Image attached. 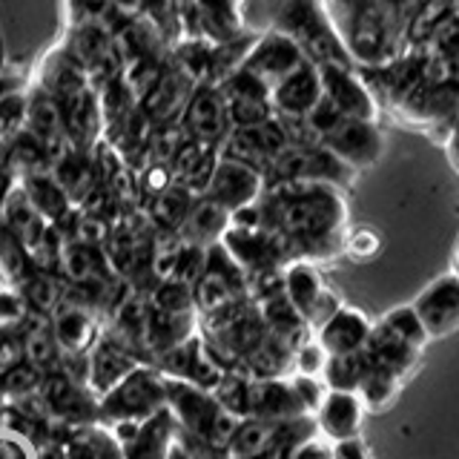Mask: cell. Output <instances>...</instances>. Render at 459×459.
Listing matches in <instances>:
<instances>
[{"label":"cell","instance_id":"cell-5","mask_svg":"<svg viewBox=\"0 0 459 459\" xmlns=\"http://www.w3.org/2000/svg\"><path fill=\"white\" fill-rule=\"evenodd\" d=\"M150 365H155L167 379L195 385V387H201V391H212V387L224 379V373L230 370V365L204 339V333L186 339V342L176 344V348H169L164 353H158Z\"/></svg>","mask_w":459,"mask_h":459},{"label":"cell","instance_id":"cell-17","mask_svg":"<svg viewBox=\"0 0 459 459\" xmlns=\"http://www.w3.org/2000/svg\"><path fill=\"white\" fill-rule=\"evenodd\" d=\"M373 322L362 310H356L351 305H342L333 316L313 330L316 342L322 344L327 356H356L368 348Z\"/></svg>","mask_w":459,"mask_h":459},{"label":"cell","instance_id":"cell-25","mask_svg":"<svg viewBox=\"0 0 459 459\" xmlns=\"http://www.w3.org/2000/svg\"><path fill=\"white\" fill-rule=\"evenodd\" d=\"M215 161H219V147H212V143H204V141L186 138V143L169 161V176L176 184H181L190 193L201 195V193H204L207 181H210V176H212Z\"/></svg>","mask_w":459,"mask_h":459},{"label":"cell","instance_id":"cell-34","mask_svg":"<svg viewBox=\"0 0 459 459\" xmlns=\"http://www.w3.org/2000/svg\"><path fill=\"white\" fill-rule=\"evenodd\" d=\"M377 325L385 327L387 333H394L396 339L413 344V348H416V351H422V353H425V348L430 344V339H428V333H425V327H422V322H420V316H416V310L411 307V301H408V305H399V307H394V310H387Z\"/></svg>","mask_w":459,"mask_h":459},{"label":"cell","instance_id":"cell-35","mask_svg":"<svg viewBox=\"0 0 459 459\" xmlns=\"http://www.w3.org/2000/svg\"><path fill=\"white\" fill-rule=\"evenodd\" d=\"M287 0H236V18L241 32L264 35L276 23Z\"/></svg>","mask_w":459,"mask_h":459},{"label":"cell","instance_id":"cell-20","mask_svg":"<svg viewBox=\"0 0 459 459\" xmlns=\"http://www.w3.org/2000/svg\"><path fill=\"white\" fill-rule=\"evenodd\" d=\"M255 420L270 422H290L307 416L293 391L290 377L281 379H250V413Z\"/></svg>","mask_w":459,"mask_h":459},{"label":"cell","instance_id":"cell-11","mask_svg":"<svg viewBox=\"0 0 459 459\" xmlns=\"http://www.w3.org/2000/svg\"><path fill=\"white\" fill-rule=\"evenodd\" d=\"M411 307L420 316L430 342L454 336L459 330V276L445 273V276L434 279L411 301Z\"/></svg>","mask_w":459,"mask_h":459},{"label":"cell","instance_id":"cell-3","mask_svg":"<svg viewBox=\"0 0 459 459\" xmlns=\"http://www.w3.org/2000/svg\"><path fill=\"white\" fill-rule=\"evenodd\" d=\"M270 32L287 35L301 49L305 61L316 66H348L344 43L316 6V0H287Z\"/></svg>","mask_w":459,"mask_h":459},{"label":"cell","instance_id":"cell-6","mask_svg":"<svg viewBox=\"0 0 459 459\" xmlns=\"http://www.w3.org/2000/svg\"><path fill=\"white\" fill-rule=\"evenodd\" d=\"M49 327L57 342V351H61V359H83L104 336L100 316L90 305H83L81 299L72 296L69 287L61 305L49 313Z\"/></svg>","mask_w":459,"mask_h":459},{"label":"cell","instance_id":"cell-30","mask_svg":"<svg viewBox=\"0 0 459 459\" xmlns=\"http://www.w3.org/2000/svg\"><path fill=\"white\" fill-rule=\"evenodd\" d=\"M402 385L405 382H402L396 373H391L377 362H370L368 353H365V370H362V379H359V385H356V396L362 399L365 411H370V413L387 411L394 405V399L399 396Z\"/></svg>","mask_w":459,"mask_h":459},{"label":"cell","instance_id":"cell-13","mask_svg":"<svg viewBox=\"0 0 459 459\" xmlns=\"http://www.w3.org/2000/svg\"><path fill=\"white\" fill-rule=\"evenodd\" d=\"M301 64H305V55H301V49L290 38L281 32H264L250 43V49L241 61V69L255 75L262 83L273 86L284 75H290L293 69H299Z\"/></svg>","mask_w":459,"mask_h":459},{"label":"cell","instance_id":"cell-21","mask_svg":"<svg viewBox=\"0 0 459 459\" xmlns=\"http://www.w3.org/2000/svg\"><path fill=\"white\" fill-rule=\"evenodd\" d=\"M322 72V95L333 104L344 118L373 121V100L368 86L348 66H319Z\"/></svg>","mask_w":459,"mask_h":459},{"label":"cell","instance_id":"cell-2","mask_svg":"<svg viewBox=\"0 0 459 459\" xmlns=\"http://www.w3.org/2000/svg\"><path fill=\"white\" fill-rule=\"evenodd\" d=\"M167 411V379L150 362H141L98 399V422H147L150 416Z\"/></svg>","mask_w":459,"mask_h":459},{"label":"cell","instance_id":"cell-29","mask_svg":"<svg viewBox=\"0 0 459 459\" xmlns=\"http://www.w3.org/2000/svg\"><path fill=\"white\" fill-rule=\"evenodd\" d=\"M21 333V348H23V362L38 368L40 373H49L61 362V351L52 336L49 316L29 313V319L18 327Z\"/></svg>","mask_w":459,"mask_h":459},{"label":"cell","instance_id":"cell-22","mask_svg":"<svg viewBox=\"0 0 459 459\" xmlns=\"http://www.w3.org/2000/svg\"><path fill=\"white\" fill-rule=\"evenodd\" d=\"M18 184L23 186L26 198L32 201V207L40 212V219L47 224L64 227L69 221V215L75 212V204L69 201L64 186L55 181V176L49 169H38V172L18 176Z\"/></svg>","mask_w":459,"mask_h":459},{"label":"cell","instance_id":"cell-31","mask_svg":"<svg viewBox=\"0 0 459 459\" xmlns=\"http://www.w3.org/2000/svg\"><path fill=\"white\" fill-rule=\"evenodd\" d=\"M18 290L26 299L29 313L49 316L57 305H61V299L66 293V281L57 276V273L32 270V273H29V279L18 287Z\"/></svg>","mask_w":459,"mask_h":459},{"label":"cell","instance_id":"cell-15","mask_svg":"<svg viewBox=\"0 0 459 459\" xmlns=\"http://www.w3.org/2000/svg\"><path fill=\"white\" fill-rule=\"evenodd\" d=\"M57 104H61L66 141L75 150L95 152V143H100V133H104V115H100V100L95 86H83V90L66 95Z\"/></svg>","mask_w":459,"mask_h":459},{"label":"cell","instance_id":"cell-1","mask_svg":"<svg viewBox=\"0 0 459 459\" xmlns=\"http://www.w3.org/2000/svg\"><path fill=\"white\" fill-rule=\"evenodd\" d=\"M258 210H262V227L284 244L290 262L305 258L319 264L342 255L348 204L339 186L299 181L267 184Z\"/></svg>","mask_w":459,"mask_h":459},{"label":"cell","instance_id":"cell-10","mask_svg":"<svg viewBox=\"0 0 459 459\" xmlns=\"http://www.w3.org/2000/svg\"><path fill=\"white\" fill-rule=\"evenodd\" d=\"M319 143L353 172L373 167L385 150V138L379 133V126L362 118H342Z\"/></svg>","mask_w":459,"mask_h":459},{"label":"cell","instance_id":"cell-45","mask_svg":"<svg viewBox=\"0 0 459 459\" xmlns=\"http://www.w3.org/2000/svg\"><path fill=\"white\" fill-rule=\"evenodd\" d=\"M121 459H124V456H121Z\"/></svg>","mask_w":459,"mask_h":459},{"label":"cell","instance_id":"cell-44","mask_svg":"<svg viewBox=\"0 0 459 459\" xmlns=\"http://www.w3.org/2000/svg\"><path fill=\"white\" fill-rule=\"evenodd\" d=\"M0 64H4V49H0Z\"/></svg>","mask_w":459,"mask_h":459},{"label":"cell","instance_id":"cell-12","mask_svg":"<svg viewBox=\"0 0 459 459\" xmlns=\"http://www.w3.org/2000/svg\"><path fill=\"white\" fill-rule=\"evenodd\" d=\"M181 126L193 141H204L219 147L230 133V115L219 86L195 83V90L186 98V107L181 112Z\"/></svg>","mask_w":459,"mask_h":459},{"label":"cell","instance_id":"cell-4","mask_svg":"<svg viewBox=\"0 0 459 459\" xmlns=\"http://www.w3.org/2000/svg\"><path fill=\"white\" fill-rule=\"evenodd\" d=\"M281 293L293 310L307 322L310 330L319 327L327 316H333L344 301L325 284L319 267L305 258H293L281 270Z\"/></svg>","mask_w":459,"mask_h":459},{"label":"cell","instance_id":"cell-18","mask_svg":"<svg viewBox=\"0 0 459 459\" xmlns=\"http://www.w3.org/2000/svg\"><path fill=\"white\" fill-rule=\"evenodd\" d=\"M141 365L135 353H129L124 344H118L109 336H100L95 348L86 353L83 362V385L90 387V394L100 399L107 391H112L129 370Z\"/></svg>","mask_w":459,"mask_h":459},{"label":"cell","instance_id":"cell-16","mask_svg":"<svg viewBox=\"0 0 459 459\" xmlns=\"http://www.w3.org/2000/svg\"><path fill=\"white\" fill-rule=\"evenodd\" d=\"M322 100V72L316 64L305 61L290 75L270 86V107L281 118H305Z\"/></svg>","mask_w":459,"mask_h":459},{"label":"cell","instance_id":"cell-19","mask_svg":"<svg viewBox=\"0 0 459 459\" xmlns=\"http://www.w3.org/2000/svg\"><path fill=\"white\" fill-rule=\"evenodd\" d=\"M195 90V83L184 75L178 66L164 64L152 86L141 98V112L147 115L152 124H167V121H178L181 112L186 107V98Z\"/></svg>","mask_w":459,"mask_h":459},{"label":"cell","instance_id":"cell-43","mask_svg":"<svg viewBox=\"0 0 459 459\" xmlns=\"http://www.w3.org/2000/svg\"><path fill=\"white\" fill-rule=\"evenodd\" d=\"M451 273H456V276H459V244H456V253H454V270Z\"/></svg>","mask_w":459,"mask_h":459},{"label":"cell","instance_id":"cell-23","mask_svg":"<svg viewBox=\"0 0 459 459\" xmlns=\"http://www.w3.org/2000/svg\"><path fill=\"white\" fill-rule=\"evenodd\" d=\"M0 224H6L12 233L26 244L29 255H32V250L43 238H47V233L52 230V224L43 221L40 212L32 207V201L26 198L18 178H14V184L9 186L6 198L0 201Z\"/></svg>","mask_w":459,"mask_h":459},{"label":"cell","instance_id":"cell-26","mask_svg":"<svg viewBox=\"0 0 459 459\" xmlns=\"http://www.w3.org/2000/svg\"><path fill=\"white\" fill-rule=\"evenodd\" d=\"M230 227V210H224L219 201L207 195H195L190 212L178 230V236L186 244H198V247H212L219 244Z\"/></svg>","mask_w":459,"mask_h":459},{"label":"cell","instance_id":"cell-36","mask_svg":"<svg viewBox=\"0 0 459 459\" xmlns=\"http://www.w3.org/2000/svg\"><path fill=\"white\" fill-rule=\"evenodd\" d=\"M379 250H382V238L377 230H370V227L344 230L342 255H348L351 262H370V258L379 255Z\"/></svg>","mask_w":459,"mask_h":459},{"label":"cell","instance_id":"cell-24","mask_svg":"<svg viewBox=\"0 0 459 459\" xmlns=\"http://www.w3.org/2000/svg\"><path fill=\"white\" fill-rule=\"evenodd\" d=\"M23 126L35 138H40L43 143H47L49 152L55 147H61V143H69L66 135H64L61 104H57L55 95H49L38 83H32L26 90V118H23Z\"/></svg>","mask_w":459,"mask_h":459},{"label":"cell","instance_id":"cell-39","mask_svg":"<svg viewBox=\"0 0 459 459\" xmlns=\"http://www.w3.org/2000/svg\"><path fill=\"white\" fill-rule=\"evenodd\" d=\"M0 459H35V442L21 430L0 425Z\"/></svg>","mask_w":459,"mask_h":459},{"label":"cell","instance_id":"cell-8","mask_svg":"<svg viewBox=\"0 0 459 459\" xmlns=\"http://www.w3.org/2000/svg\"><path fill=\"white\" fill-rule=\"evenodd\" d=\"M167 413L181 434L207 442L227 411L215 402L210 391H201V387L178 379H167Z\"/></svg>","mask_w":459,"mask_h":459},{"label":"cell","instance_id":"cell-28","mask_svg":"<svg viewBox=\"0 0 459 459\" xmlns=\"http://www.w3.org/2000/svg\"><path fill=\"white\" fill-rule=\"evenodd\" d=\"M35 83L43 86V90H47L49 95H55L57 100H64L66 95L83 90V86H92L90 78H86V72L72 61L64 47H55L43 55Z\"/></svg>","mask_w":459,"mask_h":459},{"label":"cell","instance_id":"cell-38","mask_svg":"<svg viewBox=\"0 0 459 459\" xmlns=\"http://www.w3.org/2000/svg\"><path fill=\"white\" fill-rule=\"evenodd\" d=\"M29 319V305L18 287L0 284V327L18 330Z\"/></svg>","mask_w":459,"mask_h":459},{"label":"cell","instance_id":"cell-27","mask_svg":"<svg viewBox=\"0 0 459 459\" xmlns=\"http://www.w3.org/2000/svg\"><path fill=\"white\" fill-rule=\"evenodd\" d=\"M365 353H368L370 362H377V365L387 368L391 373H396L402 382H405L411 373L420 368V359H422V351H416L413 344L396 339L394 333H387V330L379 327L377 322H373Z\"/></svg>","mask_w":459,"mask_h":459},{"label":"cell","instance_id":"cell-33","mask_svg":"<svg viewBox=\"0 0 459 459\" xmlns=\"http://www.w3.org/2000/svg\"><path fill=\"white\" fill-rule=\"evenodd\" d=\"M32 270L38 267L32 264V255H29L26 244L6 224H0V284L21 287Z\"/></svg>","mask_w":459,"mask_h":459},{"label":"cell","instance_id":"cell-32","mask_svg":"<svg viewBox=\"0 0 459 459\" xmlns=\"http://www.w3.org/2000/svg\"><path fill=\"white\" fill-rule=\"evenodd\" d=\"M193 201H195V193H190L186 186L172 181L158 195H152L150 215L158 227L167 230V233H178L184 219H186V212H190V207H193Z\"/></svg>","mask_w":459,"mask_h":459},{"label":"cell","instance_id":"cell-9","mask_svg":"<svg viewBox=\"0 0 459 459\" xmlns=\"http://www.w3.org/2000/svg\"><path fill=\"white\" fill-rule=\"evenodd\" d=\"M287 147H290V138H287L281 121L273 115V118L264 124L230 129L227 138L219 143V152L267 172V167L276 161Z\"/></svg>","mask_w":459,"mask_h":459},{"label":"cell","instance_id":"cell-37","mask_svg":"<svg viewBox=\"0 0 459 459\" xmlns=\"http://www.w3.org/2000/svg\"><path fill=\"white\" fill-rule=\"evenodd\" d=\"M325 365H327V353H325L322 344L316 342V336L305 339V342H301L299 348L293 351V373H299V377L322 379Z\"/></svg>","mask_w":459,"mask_h":459},{"label":"cell","instance_id":"cell-40","mask_svg":"<svg viewBox=\"0 0 459 459\" xmlns=\"http://www.w3.org/2000/svg\"><path fill=\"white\" fill-rule=\"evenodd\" d=\"M21 362H23L21 333L14 327H0V379Z\"/></svg>","mask_w":459,"mask_h":459},{"label":"cell","instance_id":"cell-14","mask_svg":"<svg viewBox=\"0 0 459 459\" xmlns=\"http://www.w3.org/2000/svg\"><path fill=\"white\" fill-rule=\"evenodd\" d=\"M365 405L353 391H330L322 396L319 408L313 413L316 434L325 437L327 442L342 445V442H359L362 437V422H365Z\"/></svg>","mask_w":459,"mask_h":459},{"label":"cell","instance_id":"cell-7","mask_svg":"<svg viewBox=\"0 0 459 459\" xmlns=\"http://www.w3.org/2000/svg\"><path fill=\"white\" fill-rule=\"evenodd\" d=\"M264 186H267V178H264L262 169H255L250 164L236 161V158H227L219 152V161H215L212 176H210L201 195L219 201V204L233 215L244 207L258 204L264 195Z\"/></svg>","mask_w":459,"mask_h":459},{"label":"cell","instance_id":"cell-42","mask_svg":"<svg viewBox=\"0 0 459 459\" xmlns=\"http://www.w3.org/2000/svg\"><path fill=\"white\" fill-rule=\"evenodd\" d=\"M121 9H126L129 14H138V6H141V0H115Z\"/></svg>","mask_w":459,"mask_h":459},{"label":"cell","instance_id":"cell-41","mask_svg":"<svg viewBox=\"0 0 459 459\" xmlns=\"http://www.w3.org/2000/svg\"><path fill=\"white\" fill-rule=\"evenodd\" d=\"M161 459H193L190 442H186V437L181 434L178 428L172 430V437H169V442H167V448H164V456H161Z\"/></svg>","mask_w":459,"mask_h":459}]
</instances>
